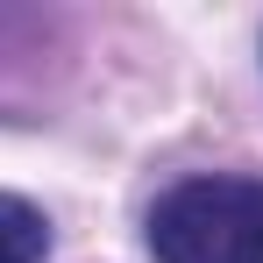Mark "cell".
I'll return each mask as SVG.
<instances>
[{
    "label": "cell",
    "mask_w": 263,
    "mask_h": 263,
    "mask_svg": "<svg viewBox=\"0 0 263 263\" xmlns=\"http://www.w3.org/2000/svg\"><path fill=\"white\" fill-rule=\"evenodd\" d=\"M157 263H263V178L206 171L149 206Z\"/></svg>",
    "instance_id": "1"
},
{
    "label": "cell",
    "mask_w": 263,
    "mask_h": 263,
    "mask_svg": "<svg viewBox=\"0 0 263 263\" xmlns=\"http://www.w3.org/2000/svg\"><path fill=\"white\" fill-rule=\"evenodd\" d=\"M43 256H50V220L29 199L0 192V263H43Z\"/></svg>",
    "instance_id": "2"
}]
</instances>
